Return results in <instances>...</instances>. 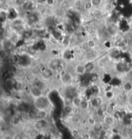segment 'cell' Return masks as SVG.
I'll return each mask as SVG.
<instances>
[{"mask_svg":"<svg viewBox=\"0 0 132 139\" xmlns=\"http://www.w3.org/2000/svg\"><path fill=\"white\" fill-rule=\"evenodd\" d=\"M52 69H46L45 71L43 73V76L45 79H48L50 78L51 76H52Z\"/></svg>","mask_w":132,"mask_h":139,"instance_id":"52a82bcc","label":"cell"},{"mask_svg":"<svg viewBox=\"0 0 132 139\" xmlns=\"http://www.w3.org/2000/svg\"><path fill=\"white\" fill-rule=\"evenodd\" d=\"M75 71H76V74H77L78 75H84L85 73H87V68H86V66L83 64H78V65H76V68H75Z\"/></svg>","mask_w":132,"mask_h":139,"instance_id":"3957f363","label":"cell"},{"mask_svg":"<svg viewBox=\"0 0 132 139\" xmlns=\"http://www.w3.org/2000/svg\"><path fill=\"white\" fill-rule=\"evenodd\" d=\"M60 62L58 60H53L50 63V67L51 69H55L59 67Z\"/></svg>","mask_w":132,"mask_h":139,"instance_id":"8992f818","label":"cell"},{"mask_svg":"<svg viewBox=\"0 0 132 139\" xmlns=\"http://www.w3.org/2000/svg\"><path fill=\"white\" fill-rule=\"evenodd\" d=\"M81 108L83 109H86L88 108V102H87L86 100H81L80 104V106H79Z\"/></svg>","mask_w":132,"mask_h":139,"instance_id":"8fae6325","label":"cell"},{"mask_svg":"<svg viewBox=\"0 0 132 139\" xmlns=\"http://www.w3.org/2000/svg\"><path fill=\"white\" fill-rule=\"evenodd\" d=\"M46 3L48 6H52L54 5L55 0H46Z\"/></svg>","mask_w":132,"mask_h":139,"instance_id":"9a60e30c","label":"cell"},{"mask_svg":"<svg viewBox=\"0 0 132 139\" xmlns=\"http://www.w3.org/2000/svg\"><path fill=\"white\" fill-rule=\"evenodd\" d=\"M32 95L35 98H37L38 97H40L42 96V91L40 88L37 87L35 86L34 88H32L31 91Z\"/></svg>","mask_w":132,"mask_h":139,"instance_id":"277c9868","label":"cell"},{"mask_svg":"<svg viewBox=\"0 0 132 139\" xmlns=\"http://www.w3.org/2000/svg\"><path fill=\"white\" fill-rule=\"evenodd\" d=\"M88 122L90 124V125L93 126L95 124V120L93 118H92V117H90L88 119Z\"/></svg>","mask_w":132,"mask_h":139,"instance_id":"5bb4252c","label":"cell"},{"mask_svg":"<svg viewBox=\"0 0 132 139\" xmlns=\"http://www.w3.org/2000/svg\"><path fill=\"white\" fill-rule=\"evenodd\" d=\"M62 78H63V82H66V83L70 82L71 78H72L70 74L68 73H66L63 74V76H62Z\"/></svg>","mask_w":132,"mask_h":139,"instance_id":"ba28073f","label":"cell"},{"mask_svg":"<svg viewBox=\"0 0 132 139\" xmlns=\"http://www.w3.org/2000/svg\"><path fill=\"white\" fill-rule=\"evenodd\" d=\"M87 46L90 49H93L96 46V43L93 40H89L87 41Z\"/></svg>","mask_w":132,"mask_h":139,"instance_id":"30bf717a","label":"cell"},{"mask_svg":"<svg viewBox=\"0 0 132 139\" xmlns=\"http://www.w3.org/2000/svg\"><path fill=\"white\" fill-rule=\"evenodd\" d=\"M92 4H91V1H88L87 2V3H85V5H84V7L86 10H90L92 8Z\"/></svg>","mask_w":132,"mask_h":139,"instance_id":"4fadbf2b","label":"cell"},{"mask_svg":"<svg viewBox=\"0 0 132 139\" xmlns=\"http://www.w3.org/2000/svg\"><path fill=\"white\" fill-rule=\"evenodd\" d=\"M48 126V123L45 119H38L34 124L35 128L38 130H43L46 128Z\"/></svg>","mask_w":132,"mask_h":139,"instance_id":"7a4b0ae2","label":"cell"},{"mask_svg":"<svg viewBox=\"0 0 132 139\" xmlns=\"http://www.w3.org/2000/svg\"><path fill=\"white\" fill-rule=\"evenodd\" d=\"M34 105L36 108L39 111H46L50 106V102L46 97L41 96L35 99Z\"/></svg>","mask_w":132,"mask_h":139,"instance_id":"6da1fadb","label":"cell"},{"mask_svg":"<svg viewBox=\"0 0 132 139\" xmlns=\"http://www.w3.org/2000/svg\"><path fill=\"white\" fill-rule=\"evenodd\" d=\"M90 1L91 2L93 6H97L101 5L102 0H91Z\"/></svg>","mask_w":132,"mask_h":139,"instance_id":"7c38bea8","label":"cell"},{"mask_svg":"<svg viewBox=\"0 0 132 139\" xmlns=\"http://www.w3.org/2000/svg\"><path fill=\"white\" fill-rule=\"evenodd\" d=\"M123 88L126 91H130L132 89V85L131 83L126 82L123 85Z\"/></svg>","mask_w":132,"mask_h":139,"instance_id":"9c48e42d","label":"cell"},{"mask_svg":"<svg viewBox=\"0 0 132 139\" xmlns=\"http://www.w3.org/2000/svg\"><path fill=\"white\" fill-rule=\"evenodd\" d=\"M86 68H87V71H90L93 69V65L92 64H88L87 65H85Z\"/></svg>","mask_w":132,"mask_h":139,"instance_id":"2e32d148","label":"cell"},{"mask_svg":"<svg viewBox=\"0 0 132 139\" xmlns=\"http://www.w3.org/2000/svg\"><path fill=\"white\" fill-rule=\"evenodd\" d=\"M114 122H115V120H114V117H112V116H107L104 118V122L106 123V124L109 125L110 126H112L113 125V124H114Z\"/></svg>","mask_w":132,"mask_h":139,"instance_id":"5b68a950","label":"cell"}]
</instances>
